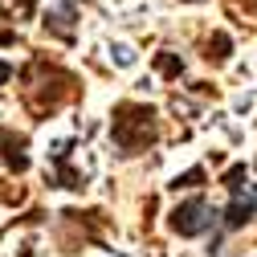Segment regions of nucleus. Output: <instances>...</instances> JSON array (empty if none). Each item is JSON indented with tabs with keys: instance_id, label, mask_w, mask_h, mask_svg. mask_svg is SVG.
<instances>
[{
	"instance_id": "1",
	"label": "nucleus",
	"mask_w": 257,
	"mask_h": 257,
	"mask_svg": "<svg viewBox=\"0 0 257 257\" xmlns=\"http://www.w3.org/2000/svg\"><path fill=\"white\" fill-rule=\"evenodd\" d=\"M78 94V78L70 70L53 66L45 57H33L29 66L21 70V102L33 118H49L61 102H70Z\"/></svg>"
},
{
	"instance_id": "2",
	"label": "nucleus",
	"mask_w": 257,
	"mask_h": 257,
	"mask_svg": "<svg viewBox=\"0 0 257 257\" xmlns=\"http://www.w3.org/2000/svg\"><path fill=\"white\" fill-rule=\"evenodd\" d=\"M159 139V110L147 102H118L110 114V143L118 155H139Z\"/></svg>"
},
{
	"instance_id": "3",
	"label": "nucleus",
	"mask_w": 257,
	"mask_h": 257,
	"mask_svg": "<svg viewBox=\"0 0 257 257\" xmlns=\"http://www.w3.org/2000/svg\"><path fill=\"white\" fill-rule=\"evenodd\" d=\"M216 220H220V212L212 208V200L196 192V196L180 200V204L168 212V229H172L176 237H204Z\"/></svg>"
},
{
	"instance_id": "4",
	"label": "nucleus",
	"mask_w": 257,
	"mask_h": 257,
	"mask_svg": "<svg viewBox=\"0 0 257 257\" xmlns=\"http://www.w3.org/2000/svg\"><path fill=\"white\" fill-rule=\"evenodd\" d=\"M0 164H5L13 176H25L29 164H33V159H29V139L17 135L13 126H5V122H0Z\"/></svg>"
},
{
	"instance_id": "5",
	"label": "nucleus",
	"mask_w": 257,
	"mask_h": 257,
	"mask_svg": "<svg viewBox=\"0 0 257 257\" xmlns=\"http://www.w3.org/2000/svg\"><path fill=\"white\" fill-rule=\"evenodd\" d=\"M257 216V188L249 192H233V200H229V208L220 212V229L224 233H237V229H245V224Z\"/></svg>"
},
{
	"instance_id": "6",
	"label": "nucleus",
	"mask_w": 257,
	"mask_h": 257,
	"mask_svg": "<svg viewBox=\"0 0 257 257\" xmlns=\"http://www.w3.org/2000/svg\"><path fill=\"white\" fill-rule=\"evenodd\" d=\"M74 21H78V0H61V9L45 13V29L61 41H74Z\"/></svg>"
},
{
	"instance_id": "7",
	"label": "nucleus",
	"mask_w": 257,
	"mask_h": 257,
	"mask_svg": "<svg viewBox=\"0 0 257 257\" xmlns=\"http://www.w3.org/2000/svg\"><path fill=\"white\" fill-rule=\"evenodd\" d=\"M70 151H74V143H61V147L53 151V172H49V184H57V188H82V176L70 168Z\"/></svg>"
},
{
	"instance_id": "8",
	"label": "nucleus",
	"mask_w": 257,
	"mask_h": 257,
	"mask_svg": "<svg viewBox=\"0 0 257 257\" xmlns=\"http://www.w3.org/2000/svg\"><path fill=\"white\" fill-rule=\"evenodd\" d=\"M229 53H233L229 33H212V37L204 41V61H212V66H224V61H229Z\"/></svg>"
},
{
	"instance_id": "9",
	"label": "nucleus",
	"mask_w": 257,
	"mask_h": 257,
	"mask_svg": "<svg viewBox=\"0 0 257 257\" xmlns=\"http://www.w3.org/2000/svg\"><path fill=\"white\" fill-rule=\"evenodd\" d=\"M155 70L172 82V78H180V74H184V57H176L172 49H164V53H155Z\"/></svg>"
},
{
	"instance_id": "10",
	"label": "nucleus",
	"mask_w": 257,
	"mask_h": 257,
	"mask_svg": "<svg viewBox=\"0 0 257 257\" xmlns=\"http://www.w3.org/2000/svg\"><path fill=\"white\" fill-rule=\"evenodd\" d=\"M245 180H249V172H245V164H233L229 172H224V176H220V184H224V188H229V196H233V192H245V188H249Z\"/></svg>"
},
{
	"instance_id": "11",
	"label": "nucleus",
	"mask_w": 257,
	"mask_h": 257,
	"mask_svg": "<svg viewBox=\"0 0 257 257\" xmlns=\"http://www.w3.org/2000/svg\"><path fill=\"white\" fill-rule=\"evenodd\" d=\"M204 180H208V176H204V168H188L184 176H176V180H172V188H176V192H180V188H200Z\"/></svg>"
},
{
	"instance_id": "12",
	"label": "nucleus",
	"mask_w": 257,
	"mask_h": 257,
	"mask_svg": "<svg viewBox=\"0 0 257 257\" xmlns=\"http://www.w3.org/2000/svg\"><path fill=\"white\" fill-rule=\"evenodd\" d=\"M17 9H21V17H33L37 13V0H17Z\"/></svg>"
},
{
	"instance_id": "13",
	"label": "nucleus",
	"mask_w": 257,
	"mask_h": 257,
	"mask_svg": "<svg viewBox=\"0 0 257 257\" xmlns=\"http://www.w3.org/2000/svg\"><path fill=\"white\" fill-rule=\"evenodd\" d=\"M9 78H13V66H9V61H0V86H5Z\"/></svg>"
},
{
	"instance_id": "14",
	"label": "nucleus",
	"mask_w": 257,
	"mask_h": 257,
	"mask_svg": "<svg viewBox=\"0 0 257 257\" xmlns=\"http://www.w3.org/2000/svg\"><path fill=\"white\" fill-rule=\"evenodd\" d=\"M17 41V33H13V29H0V45H13Z\"/></svg>"
}]
</instances>
